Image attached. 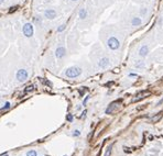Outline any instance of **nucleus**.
Segmentation results:
<instances>
[{"label":"nucleus","mask_w":163,"mask_h":156,"mask_svg":"<svg viewBox=\"0 0 163 156\" xmlns=\"http://www.w3.org/2000/svg\"><path fill=\"white\" fill-rule=\"evenodd\" d=\"M82 75V68L77 66H72L65 70V76L68 78H76Z\"/></svg>","instance_id":"obj_1"},{"label":"nucleus","mask_w":163,"mask_h":156,"mask_svg":"<svg viewBox=\"0 0 163 156\" xmlns=\"http://www.w3.org/2000/svg\"><path fill=\"white\" fill-rule=\"evenodd\" d=\"M107 45H108V47H109L110 49L116 51V49H118L120 47V42H119V40H118L117 37L111 36V37H109V39H108Z\"/></svg>","instance_id":"obj_2"},{"label":"nucleus","mask_w":163,"mask_h":156,"mask_svg":"<svg viewBox=\"0 0 163 156\" xmlns=\"http://www.w3.org/2000/svg\"><path fill=\"white\" fill-rule=\"evenodd\" d=\"M16 77H17V79H18V81L24 82L25 80L28 79V77H29V73H28V70H25V69H19L16 74Z\"/></svg>","instance_id":"obj_3"},{"label":"nucleus","mask_w":163,"mask_h":156,"mask_svg":"<svg viewBox=\"0 0 163 156\" xmlns=\"http://www.w3.org/2000/svg\"><path fill=\"white\" fill-rule=\"evenodd\" d=\"M22 32L24 34V36H27V37L33 36V32H34L33 31V25L31 23H25L22 28Z\"/></svg>","instance_id":"obj_4"},{"label":"nucleus","mask_w":163,"mask_h":156,"mask_svg":"<svg viewBox=\"0 0 163 156\" xmlns=\"http://www.w3.org/2000/svg\"><path fill=\"white\" fill-rule=\"evenodd\" d=\"M66 55V49L64 46H58L57 48H56L55 51V56L56 58H58V60H62V58H64Z\"/></svg>","instance_id":"obj_5"},{"label":"nucleus","mask_w":163,"mask_h":156,"mask_svg":"<svg viewBox=\"0 0 163 156\" xmlns=\"http://www.w3.org/2000/svg\"><path fill=\"white\" fill-rule=\"evenodd\" d=\"M120 102H121V100H117V101H115V102H112L111 105H110L109 107L106 109V113H107V114H110V113H112L114 111H116L118 108H119V103Z\"/></svg>","instance_id":"obj_6"},{"label":"nucleus","mask_w":163,"mask_h":156,"mask_svg":"<svg viewBox=\"0 0 163 156\" xmlns=\"http://www.w3.org/2000/svg\"><path fill=\"white\" fill-rule=\"evenodd\" d=\"M109 65H110V61L108 60L107 57L100 58V60H99V62H98V67H99V68H103V69L107 68Z\"/></svg>","instance_id":"obj_7"},{"label":"nucleus","mask_w":163,"mask_h":156,"mask_svg":"<svg viewBox=\"0 0 163 156\" xmlns=\"http://www.w3.org/2000/svg\"><path fill=\"white\" fill-rule=\"evenodd\" d=\"M44 16L46 19H49V20H53L56 16V11L53 10V9H48V10L44 11Z\"/></svg>","instance_id":"obj_8"},{"label":"nucleus","mask_w":163,"mask_h":156,"mask_svg":"<svg viewBox=\"0 0 163 156\" xmlns=\"http://www.w3.org/2000/svg\"><path fill=\"white\" fill-rule=\"evenodd\" d=\"M148 54H149V47L147 45H143L139 51V55L141 57H145V56H148Z\"/></svg>","instance_id":"obj_9"},{"label":"nucleus","mask_w":163,"mask_h":156,"mask_svg":"<svg viewBox=\"0 0 163 156\" xmlns=\"http://www.w3.org/2000/svg\"><path fill=\"white\" fill-rule=\"evenodd\" d=\"M141 23H142V21H141V19L138 18V16H134L131 21V24L133 25V27H139V25H141Z\"/></svg>","instance_id":"obj_10"},{"label":"nucleus","mask_w":163,"mask_h":156,"mask_svg":"<svg viewBox=\"0 0 163 156\" xmlns=\"http://www.w3.org/2000/svg\"><path fill=\"white\" fill-rule=\"evenodd\" d=\"M78 16H79V19H81V20L86 19V16H87V10H86V9L82 8L81 10H79V12H78Z\"/></svg>","instance_id":"obj_11"},{"label":"nucleus","mask_w":163,"mask_h":156,"mask_svg":"<svg viewBox=\"0 0 163 156\" xmlns=\"http://www.w3.org/2000/svg\"><path fill=\"white\" fill-rule=\"evenodd\" d=\"M33 90H34V86H33V85H30V86H28L27 88L24 89V93L28 94V93H31Z\"/></svg>","instance_id":"obj_12"},{"label":"nucleus","mask_w":163,"mask_h":156,"mask_svg":"<svg viewBox=\"0 0 163 156\" xmlns=\"http://www.w3.org/2000/svg\"><path fill=\"white\" fill-rule=\"evenodd\" d=\"M27 156H37V153H36V151H34V150L28 151V152H27Z\"/></svg>","instance_id":"obj_13"},{"label":"nucleus","mask_w":163,"mask_h":156,"mask_svg":"<svg viewBox=\"0 0 163 156\" xmlns=\"http://www.w3.org/2000/svg\"><path fill=\"white\" fill-rule=\"evenodd\" d=\"M9 108H10V102H6V103H4L3 107H2L1 109H0V111H4V110L9 109Z\"/></svg>","instance_id":"obj_14"},{"label":"nucleus","mask_w":163,"mask_h":156,"mask_svg":"<svg viewBox=\"0 0 163 156\" xmlns=\"http://www.w3.org/2000/svg\"><path fill=\"white\" fill-rule=\"evenodd\" d=\"M111 151H112L111 146H109V147L107 148V151H106V153H105V155H104V156H110V155H111Z\"/></svg>","instance_id":"obj_15"},{"label":"nucleus","mask_w":163,"mask_h":156,"mask_svg":"<svg viewBox=\"0 0 163 156\" xmlns=\"http://www.w3.org/2000/svg\"><path fill=\"white\" fill-rule=\"evenodd\" d=\"M65 28H66V25L65 24H62V25H60V27L57 28V32H63L65 30Z\"/></svg>","instance_id":"obj_16"},{"label":"nucleus","mask_w":163,"mask_h":156,"mask_svg":"<svg viewBox=\"0 0 163 156\" xmlns=\"http://www.w3.org/2000/svg\"><path fill=\"white\" fill-rule=\"evenodd\" d=\"M162 113H163V112H160V114H158L155 118H153V119H152V121H153V122H157L158 120H160V118L162 117Z\"/></svg>","instance_id":"obj_17"},{"label":"nucleus","mask_w":163,"mask_h":156,"mask_svg":"<svg viewBox=\"0 0 163 156\" xmlns=\"http://www.w3.org/2000/svg\"><path fill=\"white\" fill-rule=\"evenodd\" d=\"M72 135L73 136H79L81 135V132H79L78 130H74V132L72 133Z\"/></svg>","instance_id":"obj_18"},{"label":"nucleus","mask_w":163,"mask_h":156,"mask_svg":"<svg viewBox=\"0 0 163 156\" xmlns=\"http://www.w3.org/2000/svg\"><path fill=\"white\" fill-rule=\"evenodd\" d=\"M18 8H19L18 6H13V7H11V9H10V10H9V13H12V12H15L16 10H18Z\"/></svg>","instance_id":"obj_19"},{"label":"nucleus","mask_w":163,"mask_h":156,"mask_svg":"<svg viewBox=\"0 0 163 156\" xmlns=\"http://www.w3.org/2000/svg\"><path fill=\"white\" fill-rule=\"evenodd\" d=\"M66 120H67L68 122H72V121H73V115H72V114H67V117H66Z\"/></svg>","instance_id":"obj_20"},{"label":"nucleus","mask_w":163,"mask_h":156,"mask_svg":"<svg viewBox=\"0 0 163 156\" xmlns=\"http://www.w3.org/2000/svg\"><path fill=\"white\" fill-rule=\"evenodd\" d=\"M136 66H137V67H141V66H143V62H142V61H140L139 63L136 64Z\"/></svg>","instance_id":"obj_21"},{"label":"nucleus","mask_w":163,"mask_h":156,"mask_svg":"<svg viewBox=\"0 0 163 156\" xmlns=\"http://www.w3.org/2000/svg\"><path fill=\"white\" fill-rule=\"evenodd\" d=\"M141 13H142V15H145V13H147V9L142 8V9H141Z\"/></svg>","instance_id":"obj_22"},{"label":"nucleus","mask_w":163,"mask_h":156,"mask_svg":"<svg viewBox=\"0 0 163 156\" xmlns=\"http://www.w3.org/2000/svg\"><path fill=\"white\" fill-rule=\"evenodd\" d=\"M88 99H89V96H87L86 98H85V100H84V102H83V105H84V106L86 105V102H87V100H88Z\"/></svg>","instance_id":"obj_23"},{"label":"nucleus","mask_w":163,"mask_h":156,"mask_svg":"<svg viewBox=\"0 0 163 156\" xmlns=\"http://www.w3.org/2000/svg\"><path fill=\"white\" fill-rule=\"evenodd\" d=\"M4 1H6V0H0V4H3Z\"/></svg>","instance_id":"obj_24"},{"label":"nucleus","mask_w":163,"mask_h":156,"mask_svg":"<svg viewBox=\"0 0 163 156\" xmlns=\"http://www.w3.org/2000/svg\"><path fill=\"white\" fill-rule=\"evenodd\" d=\"M72 1H77V0H72Z\"/></svg>","instance_id":"obj_25"}]
</instances>
